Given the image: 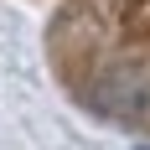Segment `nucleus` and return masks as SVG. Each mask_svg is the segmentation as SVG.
<instances>
[{
	"label": "nucleus",
	"mask_w": 150,
	"mask_h": 150,
	"mask_svg": "<svg viewBox=\"0 0 150 150\" xmlns=\"http://www.w3.org/2000/svg\"><path fill=\"white\" fill-rule=\"evenodd\" d=\"M88 5H98V11H114V5H129V0H88Z\"/></svg>",
	"instance_id": "f03ea898"
},
{
	"label": "nucleus",
	"mask_w": 150,
	"mask_h": 150,
	"mask_svg": "<svg viewBox=\"0 0 150 150\" xmlns=\"http://www.w3.org/2000/svg\"><path fill=\"white\" fill-rule=\"evenodd\" d=\"M62 73L73 78L98 114L124 124H150V47L129 31H93L67 52Z\"/></svg>",
	"instance_id": "f257e3e1"
}]
</instances>
